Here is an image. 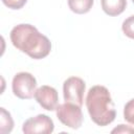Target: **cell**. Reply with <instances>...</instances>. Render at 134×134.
Listing matches in <instances>:
<instances>
[{
    "mask_svg": "<svg viewBox=\"0 0 134 134\" xmlns=\"http://www.w3.org/2000/svg\"><path fill=\"white\" fill-rule=\"evenodd\" d=\"M14 128V120L10 116V113L7 112L4 108H1V117H0V132L2 134L9 133Z\"/></svg>",
    "mask_w": 134,
    "mask_h": 134,
    "instance_id": "30bf717a",
    "label": "cell"
},
{
    "mask_svg": "<svg viewBox=\"0 0 134 134\" xmlns=\"http://www.w3.org/2000/svg\"><path fill=\"white\" fill-rule=\"evenodd\" d=\"M85 88H86L85 82L81 77L77 76L68 77L63 84L64 100L82 107L84 100Z\"/></svg>",
    "mask_w": 134,
    "mask_h": 134,
    "instance_id": "5b68a950",
    "label": "cell"
},
{
    "mask_svg": "<svg viewBox=\"0 0 134 134\" xmlns=\"http://www.w3.org/2000/svg\"><path fill=\"white\" fill-rule=\"evenodd\" d=\"M54 125L52 119L45 114H39L26 119L22 127V131L25 134H49L52 133Z\"/></svg>",
    "mask_w": 134,
    "mask_h": 134,
    "instance_id": "8992f818",
    "label": "cell"
},
{
    "mask_svg": "<svg viewBox=\"0 0 134 134\" xmlns=\"http://www.w3.org/2000/svg\"><path fill=\"white\" fill-rule=\"evenodd\" d=\"M94 0H68L69 8L75 14H86L93 5Z\"/></svg>",
    "mask_w": 134,
    "mask_h": 134,
    "instance_id": "9c48e42d",
    "label": "cell"
},
{
    "mask_svg": "<svg viewBox=\"0 0 134 134\" xmlns=\"http://www.w3.org/2000/svg\"><path fill=\"white\" fill-rule=\"evenodd\" d=\"M55 113L59 120L71 129H79L83 124L82 109L75 104L65 102L57 107Z\"/></svg>",
    "mask_w": 134,
    "mask_h": 134,
    "instance_id": "277c9868",
    "label": "cell"
},
{
    "mask_svg": "<svg viewBox=\"0 0 134 134\" xmlns=\"http://www.w3.org/2000/svg\"><path fill=\"white\" fill-rule=\"evenodd\" d=\"M9 37L13 45L17 49L25 52L35 60L47 57L51 50L49 39L30 24H19L15 26Z\"/></svg>",
    "mask_w": 134,
    "mask_h": 134,
    "instance_id": "6da1fadb",
    "label": "cell"
},
{
    "mask_svg": "<svg viewBox=\"0 0 134 134\" xmlns=\"http://www.w3.org/2000/svg\"><path fill=\"white\" fill-rule=\"evenodd\" d=\"M132 1H133V3H134V0H132Z\"/></svg>",
    "mask_w": 134,
    "mask_h": 134,
    "instance_id": "9a60e30c",
    "label": "cell"
},
{
    "mask_svg": "<svg viewBox=\"0 0 134 134\" xmlns=\"http://www.w3.org/2000/svg\"><path fill=\"white\" fill-rule=\"evenodd\" d=\"M121 29L127 37L134 39V16H130L122 22Z\"/></svg>",
    "mask_w": 134,
    "mask_h": 134,
    "instance_id": "8fae6325",
    "label": "cell"
},
{
    "mask_svg": "<svg viewBox=\"0 0 134 134\" xmlns=\"http://www.w3.org/2000/svg\"><path fill=\"white\" fill-rule=\"evenodd\" d=\"M3 4L12 9H20L25 5L27 0H2Z\"/></svg>",
    "mask_w": 134,
    "mask_h": 134,
    "instance_id": "4fadbf2b",
    "label": "cell"
},
{
    "mask_svg": "<svg viewBox=\"0 0 134 134\" xmlns=\"http://www.w3.org/2000/svg\"><path fill=\"white\" fill-rule=\"evenodd\" d=\"M35 98L43 109L48 111H53L59 106L58 91L51 86L43 85L39 87L36 90Z\"/></svg>",
    "mask_w": 134,
    "mask_h": 134,
    "instance_id": "52a82bcc",
    "label": "cell"
},
{
    "mask_svg": "<svg viewBox=\"0 0 134 134\" xmlns=\"http://www.w3.org/2000/svg\"><path fill=\"white\" fill-rule=\"evenodd\" d=\"M127 6V0H102V8L109 16L120 15Z\"/></svg>",
    "mask_w": 134,
    "mask_h": 134,
    "instance_id": "ba28073f",
    "label": "cell"
},
{
    "mask_svg": "<svg viewBox=\"0 0 134 134\" xmlns=\"http://www.w3.org/2000/svg\"><path fill=\"white\" fill-rule=\"evenodd\" d=\"M86 107L91 119L97 126H108L115 119L114 103L105 86L96 85L89 89L86 96Z\"/></svg>",
    "mask_w": 134,
    "mask_h": 134,
    "instance_id": "7a4b0ae2",
    "label": "cell"
},
{
    "mask_svg": "<svg viewBox=\"0 0 134 134\" xmlns=\"http://www.w3.org/2000/svg\"><path fill=\"white\" fill-rule=\"evenodd\" d=\"M111 133H126V134H134V128L126 125H119L118 127L114 128Z\"/></svg>",
    "mask_w": 134,
    "mask_h": 134,
    "instance_id": "5bb4252c",
    "label": "cell"
},
{
    "mask_svg": "<svg viewBox=\"0 0 134 134\" xmlns=\"http://www.w3.org/2000/svg\"><path fill=\"white\" fill-rule=\"evenodd\" d=\"M12 88L17 97L21 99H29L35 96L37 80L29 72H19L13 79Z\"/></svg>",
    "mask_w": 134,
    "mask_h": 134,
    "instance_id": "3957f363",
    "label": "cell"
},
{
    "mask_svg": "<svg viewBox=\"0 0 134 134\" xmlns=\"http://www.w3.org/2000/svg\"><path fill=\"white\" fill-rule=\"evenodd\" d=\"M124 118L134 125V98L130 99L124 107Z\"/></svg>",
    "mask_w": 134,
    "mask_h": 134,
    "instance_id": "7c38bea8",
    "label": "cell"
}]
</instances>
